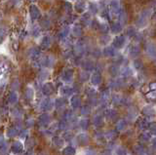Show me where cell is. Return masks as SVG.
<instances>
[{
  "mask_svg": "<svg viewBox=\"0 0 156 155\" xmlns=\"http://www.w3.org/2000/svg\"><path fill=\"white\" fill-rule=\"evenodd\" d=\"M39 124L41 125V126H46V125H48V123L50 122V117L48 114H43L40 116V118H39Z\"/></svg>",
  "mask_w": 156,
  "mask_h": 155,
  "instance_id": "cell-1",
  "label": "cell"
},
{
  "mask_svg": "<svg viewBox=\"0 0 156 155\" xmlns=\"http://www.w3.org/2000/svg\"><path fill=\"white\" fill-rule=\"evenodd\" d=\"M22 149V142H14V143H13V145H12V150H13V152H15V153H19V152H20Z\"/></svg>",
  "mask_w": 156,
  "mask_h": 155,
  "instance_id": "cell-2",
  "label": "cell"
},
{
  "mask_svg": "<svg viewBox=\"0 0 156 155\" xmlns=\"http://www.w3.org/2000/svg\"><path fill=\"white\" fill-rule=\"evenodd\" d=\"M53 91H54V88H53V86L51 84H47V85H44V87H43V93L47 96L51 95L53 93Z\"/></svg>",
  "mask_w": 156,
  "mask_h": 155,
  "instance_id": "cell-3",
  "label": "cell"
},
{
  "mask_svg": "<svg viewBox=\"0 0 156 155\" xmlns=\"http://www.w3.org/2000/svg\"><path fill=\"white\" fill-rule=\"evenodd\" d=\"M80 102H81V101H80V98L78 96H74L71 99V106L74 108H77L80 106Z\"/></svg>",
  "mask_w": 156,
  "mask_h": 155,
  "instance_id": "cell-4",
  "label": "cell"
},
{
  "mask_svg": "<svg viewBox=\"0 0 156 155\" xmlns=\"http://www.w3.org/2000/svg\"><path fill=\"white\" fill-rule=\"evenodd\" d=\"M63 155H75V149L71 146H67L63 149Z\"/></svg>",
  "mask_w": 156,
  "mask_h": 155,
  "instance_id": "cell-5",
  "label": "cell"
},
{
  "mask_svg": "<svg viewBox=\"0 0 156 155\" xmlns=\"http://www.w3.org/2000/svg\"><path fill=\"white\" fill-rule=\"evenodd\" d=\"M78 142H79V143H86L87 142H88V136L85 135V134H81V135L78 136Z\"/></svg>",
  "mask_w": 156,
  "mask_h": 155,
  "instance_id": "cell-6",
  "label": "cell"
},
{
  "mask_svg": "<svg viewBox=\"0 0 156 155\" xmlns=\"http://www.w3.org/2000/svg\"><path fill=\"white\" fill-rule=\"evenodd\" d=\"M143 112L145 113L147 116H153L155 114V111L154 109H153L152 108H150V106H147V108H145L143 109Z\"/></svg>",
  "mask_w": 156,
  "mask_h": 155,
  "instance_id": "cell-7",
  "label": "cell"
},
{
  "mask_svg": "<svg viewBox=\"0 0 156 155\" xmlns=\"http://www.w3.org/2000/svg\"><path fill=\"white\" fill-rule=\"evenodd\" d=\"M61 93H63V95H65V96L71 95L73 93V89L70 87H63V89H61Z\"/></svg>",
  "mask_w": 156,
  "mask_h": 155,
  "instance_id": "cell-8",
  "label": "cell"
},
{
  "mask_svg": "<svg viewBox=\"0 0 156 155\" xmlns=\"http://www.w3.org/2000/svg\"><path fill=\"white\" fill-rule=\"evenodd\" d=\"M100 76L98 74H94L93 76H92V83L94 84V85H98V83H100Z\"/></svg>",
  "mask_w": 156,
  "mask_h": 155,
  "instance_id": "cell-9",
  "label": "cell"
},
{
  "mask_svg": "<svg viewBox=\"0 0 156 155\" xmlns=\"http://www.w3.org/2000/svg\"><path fill=\"white\" fill-rule=\"evenodd\" d=\"M146 98L151 100V101H155L156 100V90H153V91H151V92L147 93V94H146Z\"/></svg>",
  "mask_w": 156,
  "mask_h": 155,
  "instance_id": "cell-10",
  "label": "cell"
},
{
  "mask_svg": "<svg viewBox=\"0 0 156 155\" xmlns=\"http://www.w3.org/2000/svg\"><path fill=\"white\" fill-rule=\"evenodd\" d=\"M126 128V122L124 121V120H120V121H118L117 123V130H119V131H122L123 129Z\"/></svg>",
  "mask_w": 156,
  "mask_h": 155,
  "instance_id": "cell-11",
  "label": "cell"
},
{
  "mask_svg": "<svg viewBox=\"0 0 156 155\" xmlns=\"http://www.w3.org/2000/svg\"><path fill=\"white\" fill-rule=\"evenodd\" d=\"M93 123H94V124H95L97 127L100 126V124L102 123V117H100V116H97V117L94 118Z\"/></svg>",
  "mask_w": 156,
  "mask_h": 155,
  "instance_id": "cell-12",
  "label": "cell"
},
{
  "mask_svg": "<svg viewBox=\"0 0 156 155\" xmlns=\"http://www.w3.org/2000/svg\"><path fill=\"white\" fill-rule=\"evenodd\" d=\"M53 142L58 145V146H61L63 145V140L61 138H59V137H56V138L53 139Z\"/></svg>",
  "mask_w": 156,
  "mask_h": 155,
  "instance_id": "cell-13",
  "label": "cell"
},
{
  "mask_svg": "<svg viewBox=\"0 0 156 155\" xmlns=\"http://www.w3.org/2000/svg\"><path fill=\"white\" fill-rule=\"evenodd\" d=\"M8 101L10 102H15L16 101H17V95L15 94V93H13V94H11L10 96L8 97Z\"/></svg>",
  "mask_w": 156,
  "mask_h": 155,
  "instance_id": "cell-14",
  "label": "cell"
},
{
  "mask_svg": "<svg viewBox=\"0 0 156 155\" xmlns=\"http://www.w3.org/2000/svg\"><path fill=\"white\" fill-rule=\"evenodd\" d=\"M15 135H17V129H16V128H11V129L8 130V136L9 137H13V136H15Z\"/></svg>",
  "mask_w": 156,
  "mask_h": 155,
  "instance_id": "cell-15",
  "label": "cell"
},
{
  "mask_svg": "<svg viewBox=\"0 0 156 155\" xmlns=\"http://www.w3.org/2000/svg\"><path fill=\"white\" fill-rule=\"evenodd\" d=\"M80 126L82 127V128H87L88 127V119H82L81 121H80Z\"/></svg>",
  "mask_w": 156,
  "mask_h": 155,
  "instance_id": "cell-16",
  "label": "cell"
},
{
  "mask_svg": "<svg viewBox=\"0 0 156 155\" xmlns=\"http://www.w3.org/2000/svg\"><path fill=\"white\" fill-rule=\"evenodd\" d=\"M90 113V108H89V106H84L83 108H82V114H89Z\"/></svg>",
  "mask_w": 156,
  "mask_h": 155,
  "instance_id": "cell-17",
  "label": "cell"
},
{
  "mask_svg": "<svg viewBox=\"0 0 156 155\" xmlns=\"http://www.w3.org/2000/svg\"><path fill=\"white\" fill-rule=\"evenodd\" d=\"M149 130L152 134L156 135V124H152L151 126H149Z\"/></svg>",
  "mask_w": 156,
  "mask_h": 155,
  "instance_id": "cell-18",
  "label": "cell"
},
{
  "mask_svg": "<svg viewBox=\"0 0 156 155\" xmlns=\"http://www.w3.org/2000/svg\"><path fill=\"white\" fill-rule=\"evenodd\" d=\"M149 87L151 89H153V90H156V83H151L149 85Z\"/></svg>",
  "mask_w": 156,
  "mask_h": 155,
  "instance_id": "cell-19",
  "label": "cell"
}]
</instances>
